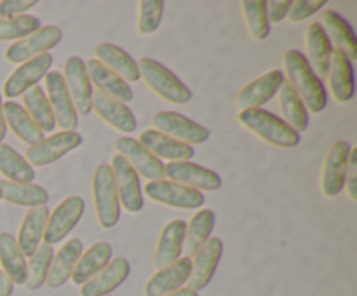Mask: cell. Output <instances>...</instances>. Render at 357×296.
I'll return each instance as SVG.
<instances>
[{"instance_id": "cell-1", "label": "cell", "mask_w": 357, "mask_h": 296, "mask_svg": "<svg viewBox=\"0 0 357 296\" xmlns=\"http://www.w3.org/2000/svg\"><path fill=\"white\" fill-rule=\"evenodd\" d=\"M282 66L288 77V84L303 101L307 111H312V114L323 111L328 104V93L319 77L307 63L305 56L298 49H289L282 56Z\"/></svg>"}, {"instance_id": "cell-2", "label": "cell", "mask_w": 357, "mask_h": 296, "mask_svg": "<svg viewBox=\"0 0 357 296\" xmlns=\"http://www.w3.org/2000/svg\"><path fill=\"white\" fill-rule=\"evenodd\" d=\"M237 120L244 129L255 134L257 138L264 139L265 143L279 148H293L300 143V134L293 131L282 118L271 114L261 108H251V110H241Z\"/></svg>"}, {"instance_id": "cell-3", "label": "cell", "mask_w": 357, "mask_h": 296, "mask_svg": "<svg viewBox=\"0 0 357 296\" xmlns=\"http://www.w3.org/2000/svg\"><path fill=\"white\" fill-rule=\"evenodd\" d=\"M139 79L145 80L146 87L159 98L173 104H187L192 100V91L162 63L152 58L138 59Z\"/></svg>"}, {"instance_id": "cell-4", "label": "cell", "mask_w": 357, "mask_h": 296, "mask_svg": "<svg viewBox=\"0 0 357 296\" xmlns=\"http://www.w3.org/2000/svg\"><path fill=\"white\" fill-rule=\"evenodd\" d=\"M93 198L101 228H114L121 219V202H119L110 164L103 162L94 169Z\"/></svg>"}, {"instance_id": "cell-5", "label": "cell", "mask_w": 357, "mask_h": 296, "mask_svg": "<svg viewBox=\"0 0 357 296\" xmlns=\"http://www.w3.org/2000/svg\"><path fill=\"white\" fill-rule=\"evenodd\" d=\"M84 209H86V202L79 195H70V197L63 198L52 212L49 215L47 223H45L44 230V244L49 246H54V244L61 242L70 232L77 226V223L80 221L84 215Z\"/></svg>"}, {"instance_id": "cell-6", "label": "cell", "mask_w": 357, "mask_h": 296, "mask_svg": "<svg viewBox=\"0 0 357 296\" xmlns=\"http://www.w3.org/2000/svg\"><path fill=\"white\" fill-rule=\"evenodd\" d=\"M152 125L155 131L190 146L201 145L209 139L208 127L176 111H157L152 117Z\"/></svg>"}, {"instance_id": "cell-7", "label": "cell", "mask_w": 357, "mask_h": 296, "mask_svg": "<svg viewBox=\"0 0 357 296\" xmlns=\"http://www.w3.org/2000/svg\"><path fill=\"white\" fill-rule=\"evenodd\" d=\"M63 37V31L59 26L54 24H47V26H40L35 33L28 35V37L21 38V40L14 42L6 49V59L13 65H21V63L30 61L35 56H40L44 52L51 51L54 45L59 44Z\"/></svg>"}, {"instance_id": "cell-8", "label": "cell", "mask_w": 357, "mask_h": 296, "mask_svg": "<svg viewBox=\"0 0 357 296\" xmlns=\"http://www.w3.org/2000/svg\"><path fill=\"white\" fill-rule=\"evenodd\" d=\"M44 93L52 110V115H54L56 125L61 131H75L77 125H79V115H77L72 98L66 91L63 75L59 72H49L44 77Z\"/></svg>"}, {"instance_id": "cell-9", "label": "cell", "mask_w": 357, "mask_h": 296, "mask_svg": "<svg viewBox=\"0 0 357 296\" xmlns=\"http://www.w3.org/2000/svg\"><path fill=\"white\" fill-rule=\"evenodd\" d=\"M82 145V136L77 131H59L56 134H51L49 138H44L37 145L30 146L26 150V162L31 167H44L49 164H54L66 153L73 152L75 148Z\"/></svg>"}, {"instance_id": "cell-10", "label": "cell", "mask_w": 357, "mask_h": 296, "mask_svg": "<svg viewBox=\"0 0 357 296\" xmlns=\"http://www.w3.org/2000/svg\"><path fill=\"white\" fill-rule=\"evenodd\" d=\"M146 197L159 204L169 205L176 209H195L204 204V194L194 188L183 187L169 180L149 181L143 188Z\"/></svg>"}, {"instance_id": "cell-11", "label": "cell", "mask_w": 357, "mask_h": 296, "mask_svg": "<svg viewBox=\"0 0 357 296\" xmlns=\"http://www.w3.org/2000/svg\"><path fill=\"white\" fill-rule=\"evenodd\" d=\"M63 80L73 101L77 115H87L93 108V84L87 75L86 63L79 56H70L63 65Z\"/></svg>"}, {"instance_id": "cell-12", "label": "cell", "mask_w": 357, "mask_h": 296, "mask_svg": "<svg viewBox=\"0 0 357 296\" xmlns=\"http://www.w3.org/2000/svg\"><path fill=\"white\" fill-rule=\"evenodd\" d=\"M112 173H114L115 188H117L119 202L128 212H139L143 209V192L139 185V176L129 166L128 160L115 153L110 160Z\"/></svg>"}, {"instance_id": "cell-13", "label": "cell", "mask_w": 357, "mask_h": 296, "mask_svg": "<svg viewBox=\"0 0 357 296\" xmlns=\"http://www.w3.org/2000/svg\"><path fill=\"white\" fill-rule=\"evenodd\" d=\"M51 66L52 56L49 54V52L35 56L30 61L20 65L13 73H10L9 79L6 80V84H3V96H6L7 100H13V98L24 94L28 89H31V87L38 86V80H42L49 72H51Z\"/></svg>"}, {"instance_id": "cell-14", "label": "cell", "mask_w": 357, "mask_h": 296, "mask_svg": "<svg viewBox=\"0 0 357 296\" xmlns=\"http://www.w3.org/2000/svg\"><path fill=\"white\" fill-rule=\"evenodd\" d=\"M164 178H169V181L199 192H215L222 187V178L218 176V173L190 160L167 162L164 166Z\"/></svg>"}, {"instance_id": "cell-15", "label": "cell", "mask_w": 357, "mask_h": 296, "mask_svg": "<svg viewBox=\"0 0 357 296\" xmlns=\"http://www.w3.org/2000/svg\"><path fill=\"white\" fill-rule=\"evenodd\" d=\"M223 256V242L218 237H209L208 242L194 254L190 268V277H188L187 284L188 289L192 291H201V289L208 288L211 282L213 275H215L216 268H218L220 260Z\"/></svg>"}, {"instance_id": "cell-16", "label": "cell", "mask_w": 357, "mask_h": 296, "mask_svg": "<svg viewBox=\"0 0 357 296\" xmlns=\"http://www.w3.org/2000/svg\"><path fill=\"white\" fill-rule=\"evenodd\" d=\"M351 148L347 141H335L328 150L321 173V190L326 197H337L344 190Z\"/></svg>"}, {"instance_id": "cell-17", "label": "cell", "mask_w": 357, "mask_h": 296, "mask_svg": "<svg viewBox=\"0 0 357 296\" xmlns=\"http://www.w3.org/2000/svg\"><path fill=\"white\" fill-rule=\"evenodd\" d=\"M115 150L121 157H124L129 166L136 171V174L146 178L149 181L164 180V164L157 157H153L138 139L122 136L115 141Z\"/></svg>"}, {"instance_id": "cell-18", "label": "cell", "mask_w": 357, "mask_h": 296, "mask_svg": "<svg viewBox=\"0 0 357 296\" xmlns=\"http://www.w3.org/2000/svg\"><path fill=\"white\" fill-rule=\"evenodd\" d=\"M284 80V73L281 70H271V72L264 73L239 91L236 98V107L239 110L264 107L271 98H274V94H278Z\"/></svg>"}, {"instance_id": "cell-19", "label": "cell", "mask_w": 357, "mask_h": 296, "mask_svg": "<svg viewBox=\"0 0 357 296\" xmlns=\"http://www.w3.org/2000/svg\"><path fill=\"white\" fill-rule=\"evenodd\" d=\"M91 108L96 111L101 120L107 122L110 127L117 129L119 132H124V134L135 132L136 125H138L135 114H132V110L128 104L114 100V98L101 93V91H94L93 93Z\"/></svg>"}, {"instance_id": "cell-20", "label": "cell", "mask_w": 357, "mask_h": 296, "mask_svg": "<svg viewBox=\"0 0 357 296\" xmlns=\"http://www.w3.org/2000/svg\"><path fill=\"white\" fill-rule=\"evenodd\" d=\"M129 274H131V265L126 258L112 260L103 270L80 286V296H108L112 291L121 288V284H124Z\"/></svg>"}, {"instance_id": "cell-21", "label": "cell", "mask_w": 357, "mask_h": 296, "mask_svg": "<svg viewBox=\"0 0 357 296\" xmlns=\"http://www.w3.org/2000/svg\"><path fill=\"white\" fill-rule=\"evenodd\" d=\"M190 258H180L176 263L157 270L149 279L143 293H145V296H166L169 293L178 291V289H181V286L187 284L188 277H190Z\"/></svg>"}, {"instance_id": "cell-22", "label": "cell", "mask_w": 357, "mask_h": 296, "mask_svg": "<svg viewBox=\"0 0 357 296\" xmlns=\"http://www.w3.org/2000/svg\"><path fill=\"white\" fill-rule=\"evenodd\" d=\"M185 228H187V223L183 219H173L162 228L157 240L155 253H153V267L157 270L169 267L180 260L183 253Z\"/></svg>"}, {"instance_id": "cell-23", "label": "cell", "mask_w": 357, "mask_h": 296, "mask_svg": "<svg viewBox=\"0 0 357 296\" xmlns=\"http://www.w3.org/2000/svg\"><path fill=\"white\" fill-rule=\"evenodd\" d=\"M138 141L159 160L164 159L169 160V162H183V160H190L195 153L190 145L176 141V139L169 138V136L162 134L155 129H145L139 134Z\"/></svg>"}, {"instance_id": "cell-24", "label": "cell", "mask_w": 357, "mask_h": 296, "mask_svg": "<svg viewBox=\"0 0 357 296\" xmlns=\"http://www.w3.org/2000/svg\"><path fill=\"white\" fill-rule=\"evenodd\" d=\"M80 254H82V240L79 237L66 240L65 246L52 256L47 279H45V286L49 289L63 288L66 281L72 277Z\"/></svg>"}, {"instance_id": "cell-25", "label": "cell", "mask_w": 357, "mask_h": 296, "mask_svg": "<svg viewBox=\"0 0 357 296\" xmlns=\"http://www.w3.org/2000/svg\"><path fill=\"white\" fill-rule=\"evenodd\" d=\"M305 49H307V63L314 70L319 79L328 77L330 72L331 54H333V45L328 38L326 31L323 30L319 23H310L305 31Z\"/></svg>"}, {"instance_id": "cell-26", "label": "cell", "mask_w": 357, "mask_h": 296, "mask_svg": "<svg viewBox=\"0 0 357 296\" xmlns=\"http://www.w3.org/2000/svg\"><path fill=\"white\" fill-rule=\"evenodd\" d=\"M319 24L323 30L326 31L328 38H330L331 45L337 47V51L344 52L351 61L357 59V38L354 30L351 28L349 21L344 16L337 13V10H324L321 14Z\"/></svg>"}, {"instance_id": "cell-27", "label": "cell", "mask_w": 357, "mask_h": 296, "mask_svg": "<svg viewBox=\"0 0 357 296\" xmlns=\"http://www.w3.org/2000/svg\"><path fill=\"white\" fill-rule=\"evenodd\" d=\"M328 77H330L331 96L335 98L337 103H347L354 98L356 80L352 61L337 49H333V54H331Z\"/></svg>"}, {"instance_id": "cell-28", "label": "cell", "mask_w": 357, "mask_h": 296, "mask_svg": "<svg viewBox=\"0 0 357 296\" xmlns=\"http://www.w3.org/2000/svg\"><path fill=\"white\" fill-rule=\"evenodd\" d=\"M87 75H89L91 84L98 87L96 91L108 94L114 100L121 101V103H131L135 100V93H132L131 86L128 82L121 79L119 75H115L112 70H108L107 66L101 65L96 59H89L86 63Z\"/></svg>"}, {"instance_id": "cell-29", "label": "cell", "mask_w": 357, "mask_h": 296, "mask_svg": "<svg viewBox=\"0 0 357 296\" xmlns=\"http://www.w3.org/2000/svg\"><path fill=\"white\" fill-rule=\"evenodd\" d=\"M96 56V61H100L101 65L107 66L108 70L115 73V75L121 77L124 82H138L139 80V70L138 63L135 61V58H131L129 52H126L124 49H121L115 44H108L103 42L96 47L94 51Z\"/></svg>"}, {"instance_id": "cell-30", "label": "cell", "mask_w": 357, "mask_h": 296, "mask_svg": "<svg viewBox=\"0 0 357 296\" xmlns=\"http://www.w3.org/2000/svg\"><path fill=\"white\" fill-rule=\"evenodd\" d=\"M49 218L47 205H38V208H30L24 215L23 221L20 225V232H17L16 242L20 246L21 253L24 258H30L31 254L37 251L40 246L42 235H44L45 223Z\"/></svg>"}, {"instance_id": "cell-31", "label": "cell", "mask_w": 357, "mask_h": 296, "mask_svg": "<svg viewBox=\"0 0 357 296\" xmlns=\"http://www.w3.org/2000/svg\"><path fill=\"white\" fill-rule=\"evenodd\" d=\"M3 107V118H6V125L13 131L20 141L26 143V145L33 146L44 139V132L37 127L30 115L26 114L23 107L16 101H6Z\"/></svg>"}, {"instance_id": "cell-32", "label": "cell", "mask_w": 357, "mask_h": 296, "mask_svg": "<svg viewBox=\"0 0 357 296\" xmlns=\"http://www.w3.org/2000/svg\"><path fill=\"white\" fill-rule=\"evenodd\" d=\"M112 246L108 242H96L86 251V253L80 254L79 261L75 265V270L72 274V282L75 286H82L89 281L91 277L98 274V272L103 270L108 263L112 261Z\"/></svg>"}, {"instance_id": "cell-33", "label": "cell", "mask_w": 357, "mask_h": 296, "mask_svg": "<svg viewBox=\"0 0 357 296\" xmlns=\"http://www.w3.org/2000/svg\"><path fill=\"white\" fill-rule=\"evenodd\" d=\"M216 216L211 209H201L192 216L190 221L187 223L185 228V240H183V251L188 254L187 258L194 256L211 237L213 228H215Z\"/></svg>"}, {"instance_id": "cell-34", "label": "cell", "mask_w": 357, "mask_h": 296, "mask_svg": "<svg viewBox=\"0 0 357 296\" xmlns=\"http://www.w3.org/2000/svg\"><path fill=\"white\" fill-rule=\"evenodd\" d=\"M0 194L10 204L24 205V208H38L49 202V192L35 183H14V181L2 180Z\"/></svg>"}, {"instance_id": "cell-35", "label": "cell", "mask_w": 357, "mask_h": 296, "mask_svg": "<svg viewBox=\"0 0 357 296\" xmlns=\"http://www.w3.org/2000/svg\"><path fill=\"white\" fill-rule=\"evenodd\" d=\"M279 96V108H281L282 120L289 125L295 132H303L309 125V111L305 104L300 100L298 94L295 93L291 86L284 80L281 89L278 91Z\"/></svg>"}, {"instance_id": "cell-36", "label": "cell", "mask_w": 357, "mask_h": 296, "mask_svg": "<svg viewBox=\"0 0 357 296\" xmlns=\"http://www.w3.org/2000/svg\"><path fill=\"white\" fill-rule=\"evenodd\" d=\"M0 265L14 284H24L26 279V258L21 253L16 237L9 232L0 233Z\"/></svg>"}, {"instance_id": "cell-37", "label": "cell", "mask_w": 357, "mask_h": 296, "mask_svg": "<svg viewBox=\"0 0 357 296\" xmlns=\"http://www.w3.org/2000/svg\"><path fill=\"white\" fill-rule=\"evenodd\" d=\"M23 104L26 114L30 115L31 120L37 124V127L42 132H52L56 129V120L54 115H52L51 107H49V101L45 98V93L42 87L35 86L31 89H28L23 94Z\"/></svg>"}, {"instance_id": "cell-38", "label": "cell", "mask_w": 357, "mask_h": 296, "mask_svg": "<svg viewBox=\"0 0 357 296\" xmlns=\"http://www.w3.org/2000/svg\"><path fill=\"white\" fill-rule=\"evenodd\" d=\"M0 173L7 178V181L14 183H33L37 176L26 159H23L13 146L6 143H0Z\"/></svg>"}, {"instance_id": "cell-39", "label": "cell", "mask_w": 357, "mask_h": 296, "mask_svg": "<svg viewBox=\"0 0 357 296\" xmlns=\"http://www.w3.org/2000/svg\"><path fill=\"white\" fill-rule=\"evenodd\" d=\"M52 256H54V249L49 244L42 242L37 247L30 260L26 261V279H24V288L35 291V289L42 288L47 279L49 267H51Z\"/></svg>"}, {"instance_id": "cell-40", "label": "cell", "mask_w": 357, "mask_h": 296, "mask_svg": "<svg viewBox=\"0 0 357 296\" xmlns=\"http://www.w3.org/2000/svg\"><path fill=\"white\" fill-rule=\"evenodd\" d=\"M248 31L255 40L261 42L271 35V23L267 20V2L265 0H243L241 2Z\"/></svg>"}, {"instance_id": "cell-41", "label": "cell", "mask_w": 357, "mask_h": 296, "mask_svg": "<svg viewBox=\"0 0 357 296\" xmlns=\"http://www.w3.org/2000/svg\"><path fill=\"white\" fill-rule=\"evenodd\" d=\"M40 28V20L30 14L0 20V40H21Z\"/></svg>"}, {"instance_id": "cell-42", "label": "cell", "mask_w": 357, "mask_h": 296, "mask_svg": "<svg viewBox=\"0 0 357 296\" xmlns=\"http://www.w3.org/2000/svg\"><path fill=\"white\" fill-rule=\"evenodd\" d=\"M138 33L150 35L160 26L164 14V2L162 0H142L138 3Z\"/></svg>"}, {"instance_id": "cell-43", "label": "cell", "mask_w": 357, "mask_h": 296, "mask_svg": "<svg viewBox=\"0 0 357 296\" xmlns=\"http://www.w3.org/2000/svg\"><path fill=\"white\" fill-rule=\"evenodd\" d=\"M324 0H295L291 2V7H289L288 20L291 23H300V21H305L307 17L314 16L319 9L324 7Z\"/></svg>"}, {"instance_id": "cell-44", "label": "cell", "mask_w": 357, "mask_h": 296, "mask_svg": "<svg viewBox=\"0 0 357 296\" xmlns=\"http://www.w3.org/2000/svg\"><path fill=\"white\" fill-rule=\"evenodd\" d=\"M37 6V0H2L0 2V20L23 16L28 9Z\"/></svg>"}, {"instance_id": "cell-45", "label": "cell", "mask_w": 357, "mask_h": 296, "mask_svg": "<svg viewBox=\"0 0 357 296\" xmlns=\"http://www.w3.org/2000/svg\"><path fill=\"white\" fill-rule=\"evenodd\" d=\"M345 192L352 202L357 201V148H351L345 173Z\"/></svg>"}, {"instance_id": "cell-46", "label": "cell", "mask_w": 357, "mask_h": 296, "mask_svg": "<svg viewBox=\"0 0 357 296\" xmlns=\"http://www.w3.org/2000/svg\"><path fill=\"white\" fill-rule=\"evenodd\" d=\"M291 0H271L267 2V20L268 23H281L282 20L288 17Z\"/></svg>"}, {"instance_id": "cell-47", "label": "cell", "mask_w": 357, "mask_h": 296, "mask_svg": "<svg viewBox=\"0 0 357 296\" xmlns=\"http://www.w3.org/2000/svg\"><path fill=\"white\" fill-rule=\"evenodd\" d=\"M14 286L16 284L10 281L9 275L0 270V296H13Z\"/></svg>"}, {"instance_id": "cell-48", "label": "cell", "mask_w": 357, "mask_h": 296, "mask_svg": "<svg viewBox=\"0 0 357 296\" xmlns=\"http://www.w3.org/2000/svg\"><path fill=\"white\" fill-rule=\"evenodd\" d=\"M2 93H0V143L3 141L7 132V125H6V118H3V107H2Z\"/></svg>"}, {"instance_id": "cell-49", "label": "cell", "mask_w": 357, "mask_h": 296, "mask_svg": "<svg viewBox=\"0 0 357 296\" xmlns=\"http://www.w3.org/2000/svg\"><path fill=\"white\" fill-rule=\"evenodd\" d=\"M166 296H199V295L195 291H192V289L181 288V289H178V291L169 293V295H166Z\"/></svg>"}, {"instance_id": "cell-50", "label": "cell", "mask_w": 357, "mask_h": 296, "mask_svg": "<svg viewBox=\"0 0 357 296\" xmlns=\"http://www.w3.org/2000/svg\"><path fill=\"white\" fill-rule=\"evenodd\" d=\"M0 198H2V194H0Z\"/></svg>"}, {"instance_id": "cell-51", "label": "cell", "mask_w": 357, "mask_h": 296, "mask_svg": "<svg viewBox=\"0 0 357 296\" xmlns=\"http://www.w3.org/2000/svg\"><path fill=\"white\" fill-rule=\"evenodd\" d=\"M108 296H110V295H108Z\"/></svg>"}]
</instances>
